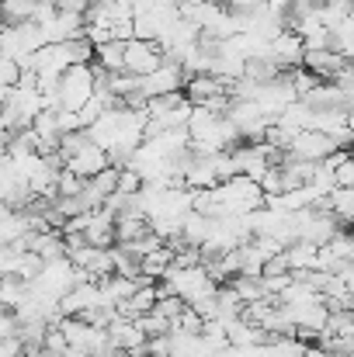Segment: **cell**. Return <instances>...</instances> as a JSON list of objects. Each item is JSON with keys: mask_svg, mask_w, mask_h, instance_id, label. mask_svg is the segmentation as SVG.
I'll return each instance as SVG.
<instances>
[{"mask_svg": "<svg viewBox=\"0 0 354 357\" xmlns=\"http://www.w3.org/2000/svg\"><path fill=\"white\" fill-rule=\"evenodd\" d=\"M42 45H49V42H45V35H42V28H38L35 21L0 24V56L14 59L17 66H21L31 52H38Z\"/></svg>", "mask_w": 354, "mask_h": 357, "instance_id": "1", "label": "cell"}, {"mask_svg": "<svg viewBox=\"0 0 354 357\" xmlns=\"http://www.w3.org/2000/svg\"><path fill=\"white\" fill-rule=\"evenodd\" d=\"M59 108L66 112H80L91 98H94V63H73L66 66V73L59 77Z\"/></svg>", "mask_w": 354, "mask_h": 357, "instance_id": "2", "label": "cell"}, {"mask_svg": "<svg viewBox=\"0 0 354 357\" xmlns=\"http://www.w3.org/2000/svg\"><path fill=\"white\" fill-rule=\"evenodd\" d=\"M163 59H167V56H163L160 42H153V38H125V59H121L125 73L146 77V73H153Z\"/></svg>", "mask_w": 354, "mask_h": 357, "instance_id": "3", "label": "cell"}, {"mask_svg": "<svg viewBox=\"0 0 354 357\" xmlns=\"http://www.w3.org/2000/svg\"><path fill=\"white\" fill-rule=\"evenodd\" d=\"M184 80H188L184 66L174 63V59H163L153 73L139 77V94H142L146 101H149V98H160V94H174V91L184 87Z\"/></svg>", "mask_w": 354, "mask_h": 357, "instance_id": "4", "label": "cell"}, {"mask_svg": "<svg viewBox=\"0 0 354 357\" xmlns=\"http://www.w3.org/2000/svg\"><path fill=\"white\" fill-rule=\"evenodd\" d=\"M337 149H344V146H337L327 132H320V128H299L295 132V139L288 142V156H295V160H313V163H323L330 153H337Z\"/></svg>", "mask_w": 354, "mask_h": 357, "instance_id": "5", "label": "cell"}, {"mask_svg": "<svg viewBox=\"0 0 354 357\" xmlns=\"http://www.w3.org/2000/svg\"><path fill=\"white\" fill-rule=\"evenodd\" d=\"M267 56L281 66V70H295V66H302V56H306V42H302V35L299 31H292V28H281L271 42H267Z\"/></svg>", "mask_w": 354, "mask_h": 357, "instance_id": "6", "label": "cell"}, {"mask_svg": "<svg viewBox=\"0 0 354 357\" xmlns=\"http://www.w3.org/2000/svg\"><path fill=\"white\" fill-rule=\"evenodd\" d=\"M108 163H112V160H108V153H105L94 139H87L84 146H77V149L63 160V167H66V170H73V174H77V177H84V181H91L94 174H101Z\"/></svg>", "mask_w": 354, "mask_h": 357, "instance_id": "7", "label": "cell"}, {"mask_svg": "<svg viewBox=\"0 0 354 357\" xmlns=\"http://www.w3.org/2000/svg\"><path fill=\"white\" fill-rule=\"evenodd\" d=\"M45 42H70V38H80L87 31V14H70V10H56L49 21L38 24Z\"/></svg>", "mask_w": 354, "mask_h": 357, "instance_id": "8", "label": "cell"}, {"mask_svg": "<svg viewBox=\"0 0 354 357\" xmlns=\"http://www.w3.org/2000/svg\"><path fill=\"white\" fill-rule=\"evenodd\" d=\"M226 94H230V84H226L223 77H216V73H195V77L184 80V98H188L195 108L209 105L212 98H226Z\"/></svg>", "mask_w": 354, "mask_h": 357, "instance_id": "9", "label": "cell"}, {"mask_svg": "<svg viewBox=\"0 0 354 357\" xmlns=\"http://www.w3.org/2000/svg\"><path fill=\"white\" fill-rule=\"evenodd\" d=\"M98 305H105V302H101V288H98V281L73 284V288L59 298V312H63V316H84L87 309H98Z\"/></svg>", "mask_w": 354, "mask_h": 357, "instance_id": "10", "label": "cell"}, {"mask_svg": "<svg viewBox=\"0 0 354 357\" xmlns=\"http://www.w3.org/2000/svg\"><path fill=\"white\" fill-rule=\"evenodd\" d=\"M302 66H306L313 77H320V80H334V77L348 66V56H341L337 49H306Z\"/></svg>", "mask_w": 354, "mask_h": 357, "instance_id": "11", "label": "cell"}, {"mask_svg": "<svg viewBox=\"0 0 354 357\" xmlns=\"http://www.w3.org/2000/svg\"><path fill=\"white\" fill-rule=\"evenodd\" d=\"M84 239L94 243V246H115V212H108L105 205L91 212L87 219V229H84Z\"/></svg>", "mask_w": 354, "mask_h": 357, "instance_id": "12", "label": "cell"}, {"mask_svg": "<svg viewBox=\"0 0 354 357\" xmlns=\"http://www.w3.org/2000/svg\"><path fill=\"white\" fill-rule=\"evenodd\" d=\"M316 243H309V239H295V243H288L285 246V257H288V271H309L313 264H316Z\"/></svg>", "mask_w": 354, "mask_h": 357, "instance_id": "13", "label": "cell"}, {"mask_svg": "<svg viewBox=\"0 0 354 357\" xmlns=\"http://www.w3.org/2000/svg\"><path fill=\"white\" fill-rule=\"evenodd\" d=\"M24 298H28V281L24 278H17V274L0 278V305L3 309H17Z\"/></svg>", "mask_w": 354, "mask_h": 357, "instance_id": "14", "label": "cell"}, {"mask_svg": "<svg viewBox=\"0 0 354 357\" xmlns=\"http://www.w3.org/2000/svg\"><path fill=\"white\" fill-rule=\"evenodd\" d=\"M17 77H21V66H17L14 59L0 56V87H14V84H17Z\"/></svg>", "mask_w": 354, "mask_h": 357, "instance_id": "15", "label": "cell"}, {"mask_svg": "<svg viewBox=\"0 0 354 357\" xmlns=\"http://www.w3.org/2000/svg\"><path fill=\"white\" fill-rule=\"evenodd\" d=\"M0 337H17V312L0 305Z\"/></svg>", "mask_w": 354, "mask_h": 357, "instance_id": "16", "label": "cell"}, {"mask_svg": "<svg viewBox=\"0 0 354 357\" xmlns=\"http://www.w3.org/2000/svg\"><path fill=\"white\" fill-rule=\"evenodd\" d=\"M59 10H70V14H87L91 10V0H56Z\"/></svg>", "mask_w": 354, "mask_h": 357, "instance_id": "17", "label": "cell"}, {"mask_svg": "<svg viewBox=\"0 0 354 357\" xmlns=\"http://www.w3.org/2000/svg\"><path fill=\"white\" fill-rule=\"evenodd\" d=\"M348 128H351V135H354V108L348 112Z\"/></svg>", "mask_w": 354, "mask_h": 357, "instance_id": "18", "label": "cell"}, {"mask_svg": "<svg viewBox=\"0 0 354 357\" xmlns=\"http://www.w3.org/2000/svg\"><path fill=\"white\" fill-rule=\"evenodd\" d=\"M348 153H351V156H354V139H351V142H348Z\"/></svg>", "mask_w": 354, "mask_h": 357, "instance_id": "19", "label": "cell"}, {"mask_svg": "<svg viewBox=\"0 0 354 357\" xmlns=\"http://www.w3.org/2000/svg\"><path fill=\"white\" fill-rule=\"evenodd\" d=\"M14 357H31V354H28V351H17V354H14Z\"/></svg>", "mask_w": 354, "mask_h": 357, "instance_id": "20", "label": "cell"}, {"mask_svg": "<svg viewBox=\"0 0 354 357\" xmlns=\"http://www.w3.org/2000/svg\"><path fill=\"white\" fill-rule=\"evenodd\" d=\"M351 21H354V7H351Z\"/></svg>", "mask_w": 354, "mask_h": 357, "instance_id": "21", "label": "cell"}]
</instances>
